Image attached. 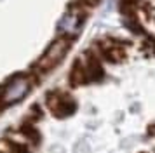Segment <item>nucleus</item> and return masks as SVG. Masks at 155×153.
Wrapping results in <instances>:
<instances>
[{
	"instance_id": "f257e3e1",
	"label": "nucleus",
	"mask_w": 155,
	"mask_h": 153,
	"mask_svg": "<svg viewBox=\"0 0 155 153\" xmlns=\"http://www.w3.org/2000/svg\"><path fill=\"white\" fill-rule=\"evenodd\" d=\"M38 82L31 73H18V75L11 76L7 82L0 87V108H7L12 104L23 101L26 94H28L31 87Z\"/></svg>"
},
{
	"instance_id": "f03ea898",
	"label": "nucleus",
	"mask_w": 155,
	"mask_h": 153,
	"mask_svg": "<svg viewBox=\"0 0 155 153\" xmlns=\"http://www.w3.org/2000/svg\"><path fill=\"white\" fill-rule=\"evenodd\" d=\"M71 40H73V38L61 37V35H59L56 40L47 47V50L44 52L42 57L33 64L31 75L38 80V78L42 75H45L47 71H51L52 68H56L58 64L64 59V56L68 54V50H70V47H71Z\"/></svg>"
},
{
	"instance_id": "7ed1b4c3",
	"label": "nucleus",
	"mask_w": 155,
	"mask_h": 153,
	"mask_svg": "<svg viewBox=\"0 0 155 153\" xmlns=\"http://www.w3.org/2000/svg\"><path fill=\"white\" fill-rule=\"evenodd\" d=\"M45 104L47 108L52 111V115L58 118H66L75 113L77 104L68 94L59 92V90H51L47 97H45Z\"/></svg>"
},
{
	"instance_id": "20e7f679",
	"label": "nucleus",
	"mask_w": 155,
	"mask_h": 153,
	"mask_svg": "<svg viewBox=\"0 0 155 153\" xmlns=\"http://www.w3.org/2000/svg\"><path fill=\"white\" fill-rule=\"evenodd\" d=\"M85 18L87 16H82V14L73 12V11H68L63 16V19L59 21V24H58V30H59L61 37L73 38V35L80 30V26H82V23H84Z\"/></svg>"
},
{
	"instance_id": "39448f33",
	"label": "nucleus",
	"mask_w": 155,
	"mask_h": 153,
	"mask_svg": "<svg viewBox=\"0 0 155 153\" xmlns=\"http://www.w3.org/2000/svg\"><path fill=\"white\" fill-rule=\"evenodd\" d=\"M19 136H23V139L30 145H38L40 143V132L37 131V127L33 124H30V122H25L19 127Z\"/></svg>"
},
{
	"instance_id": "423d86ee",
	"label": "nucleus",
	"mask_w": 155,
	"mask_h": 153,
	"mask_svg": "<svg viewBox=\"0 0 155 153\" xmlns=\"http://www.w3.org/2000/svg\"><path fill=\"white\" fill-rule=\"evenodd\" d=\"M82 83H87V80H85V71H84V64L80 63V59H77L75 64H73V68H71V71H70V85L71 87H78Z\"/></svg>"
},
{
	"instance_id": "0eeeda50",
	"label": "nucleus",
	"mask_w": 155,
	"mask_h": 153,
	"mask_svg": "<svg viewBox=\"0 0 155 153\" xmlns=\"http://www.w3.org/2000/svg\"><path fill=\"white\" fill-rule=\"evenodd\" d=\"M11 153H30L26 145H19V143H12L11 145Z\"/></svg>"
},
{
	"instance_id": "6e6552de",
	"label": "nucleus",
	"mask_w": 155,
	"mask_h": 153,
	"mask_svg": "<svg viewBox=\"0 0 155 153\" xmlns=\"http://www.w3.org/2000/svg\"><path fill=\"white\" fill-rule=\"evenodd\" d=\"M141 153H147V151H141Z\"/></svg>"
},
{
	"instance_id": "1a4fd4ad",
	"label": "nucleus",
	"mask_w": 155,
	"mask_h": 153,
	"mask_svg": "<svg viewBox=\"0 0 155 153\" xmlns=\"http://www.w3.org/2000/svg\"><path fill=\"white\" fill-rule=\"evenodd\" d=\"M0 110H2V108H0Z\"/></svg>"
}]
</instances>
